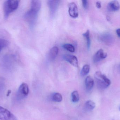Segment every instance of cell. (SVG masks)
Listing matches in <instances>:
<instances>
[{"mask_svg": "<svg viewBox=\"0 0 120 120\" xmlns=\"http://www.w3.org/2000/svg\"><path fill=\"white\" fill-rule=\"evenodd\" d=\"M65 60L76 67L78 68V62L77 57L75 56L70 54H66L64 56Z\"/></svg>", "mask_w": 120, "mask_h": 120, "instance_id": "cell-8", "label": "cell"}, {"mask_svg": "<svg viewBox=\"0 0 120 120\" xmlns=\"http://www.w3.org/2000/svg\"><path fill=\"white\" fill-rule=\"evenodd\" d=\"M68 13L71 17L73 18L78 16V8L76 4L74 2L70 3L68 4Z\"/></svg>", "mask_w": 120, "mask_h": 120, "instance_id": "cell-6", "label": "cell"}, {"mask_svg": "<svg viewBox=\"0 0 120 120\" xmlns=\"http://www.w3.org/2000/svg\"><path fill=\"white\" fill-rule=\"evenodd\" d=\"M19 0H8L4 4V17L7 19L11 13L17 10L19 5Z\"/></svg>", "mask_w": 120, "mask_h": 120, "instance_id": "cell-1", "label": "cell"}, {"mask_svg": "<svg viewBox=\"0 0 120 120\" xmlns=\"http://www.w3.org/2000/svg\"><path fill=\"white\" fill-rule=\"evenodd\" d=\"M95 107L96 104L95 103L90 100L87 101L85 105V109L87 111H91L95 108Z\"/></svg>", "mask_w": 120, "mask_h": 120, "instance_id": "cell-14", "label": "cell"}, {"mask_svg": "<svg viewBox=\"0 0 120 120\" xmlns=\"http://www.w3.org/2000/svg\"><path fill=\"white\" fill-rule=\"evenodd\" d=\"M82 5L84 8H87L88 7V1L86 0H82Z\"/></svg>", "mask_w": 120, "mask_h": 120, "instance_id": "cell-21", "label": "cell"}, {"mask_svg": "<svg viewBox=\"0 0 120 120\" xmlns=\"http://www.w3.org/2000/svg\"><path fill=\"white\" fill-rule=\"evenodd\" d=\"M29 88L28 85L25 83H23L20 86L17 93V98L19 100L23 99L27 96L29 94Z\"/></svg>", "mask_w": 120, "mask_h": 120, "instance_id": "cell-3", "label": "cell"}, {"mask_svg": "<svg viewBox=\"0 0 120 120\" xmlns=\"http://www.w3.org/2000/svg\"><path fill=\"white\" fill-rule=\"evenodd\" d=\"M82 35L85 38H86L87 44V48L88 49H89L91 46V39H90V35L89 30H87L86 32L82 34Z\"/></svg>", "mask_w": 120, "mask_h": 120, "instance_id": "cell-15", "label": "cell"}, {"mask_svg": "<svg viewBox=\"0 0 120 120\" xmlns=\"http://www.w3.org/2000/svg\"><path fill=\"white\" fill-rule=\"evenodd\" d=\"M116 33L118 36L120 37V29H118L116 30Z\"/></svg>", "mask_w": 120, "mask_h": 120, "instance_id": "cell-23", "label": "cell"}, {"mask_svg": "<svg viewBox=\"0 0 120 120\" xmlns=\"http://www.w3.org/2000/svg\"><path fill=\"white\" fill-rule=\"evenodd\" d=\"M38 13L30 9L25 15V18L30 24L35 22Z\"/></svg>", "mask_w": 120, "mask_h": 120, "instance_id": "cell-5", "label": "cell"}, {"mask_svg": "<svg viewBox=\"0 0 120 120\" xmlns=\"http://www.w3.org/2000/svg\"><path fill=\"white\" fill-rule=\"evenodd\" d=\"M90 70V67L88 65H85L83 66L81 74L82 76L87 75L89 73Z\"/></svg>", "mask_w": 120, "mask_h": 120, "instance_id": "cell-18", "label": "cell"}, {"mask_svg": "<svg viewBox=\"0 0 120 120\" xmlns=\"http://www.w3.org/2000/svg\"><path fill=\"white\" fill-rule=\"evenodd\" d=\"M119 109H120V108H119Z\"/></svg>", "mask_w": 120, "mask_h": 120, "instance_id": "cell-26", "label": "cell"}, {"mask_svg": "<svg viewBox=\"0 0 120 120\" xmlns=\"http://www.w3.org/2000/svg\"><path fill=\"white\" fill-rule=\"evenodd\" d=\"M107 8L110 11H118L120 8V3L118 1H112L109 3L107 6Z\"/></svg>", "mask_w": 120, "mask_h": 120, "instance_id": "cell-9", "label": "cell"}, {"mask_svg": "<svg viewBox=\"0 0 120 120\" xmlns=\"http://www.w3.org/2000/svg\"><path fill=\"white\" fill-rule=\"evenodd\" d=\"M59 51V49L57 46L54 47L51 49L49 54V57L50 60H53L57 55Z\"/></svg>", "mask_w": 120, "mask_h": 120, "instance_id": "cell-11", "label": "cell"}, {"mask_svg": "<svg viewBox=\"0 0 120 120\" xmlns=\"http://www.w3.org/2000/svg\"><path fill=\"white\" fill-rule=\"evenodd\" d=\"M63 97L60 93H56L54 94L52 97V100L56 102H60L62 101Z\"/></svg>", "mask_w": 120, "mask_h": 120, "instance_id": "cell-16", "label": "cell"}, {"mask_svg": "<svg viewBox=\"0 0 120 120\" xmlns=\"http://www.w3.org/2000/svg\"><path fill=\"white\" fill-rule=\"evenodd\" d=\"M107 54L105 53L102 49L99 50L95 54L93 58L94 63L98 62L103 59L106 58L107 57Z\"/></svg>", "mask_w": 120, "mask_h": 120, "instance_id": "cell-7", "label": "cell"}, {"mask_svg": "<svg viewBox=\"0 0 120 120\" xmlns=\"http://www.w3.org/2000/svg\"><path fill=\"white\" fill-rule=\"evenodd\" d=\"M59 1L49 0L48 1V4L50 8L51 14H54L57 10L59 4Z\"/></svg>", "mask_w": 120, "mask_h": 120, "instance_id": "cell-10", "label": "cell"}, {"mask_svg": "<svg viewBox=\"0 0 120 120\" xmlns=\"http://www.w3.org/2000/svg\"><path fill=\"white\" fill-rule=\"evenodd\" d=\"M94 77L98 86L101 88L106 89L110 85V80L101 72H97L94 75Z\"/></svg>", "mask_w": 120, "mask_h": 120, "instance_id": "cell-2", "label": "cell"}, {"mask_svg": "<svg viewBox=\"0 0 120 120\" xmlns=\"http://www.w3.org/2000/svg\"><path fill=\"white\" fill-rule=\"evenodd\" d=\"M41 6V3L40 1L38 0L31 1V9L38 13L40 10Z\"/></svg>", "mask_w": 120, "mask_h": 120, "instance_id": "cell-13", "label": "cell"}, {"mask_svg": "<svg viewBox=\"0 0 120 120\" xmlns=\"http://www.w3.org/2000/svg\"><path fill=\"white\" fill-rule=\"evenodd\" d=\"M11 93V91L10 90H8V92H7V94H6V95H7V96H10V94Z\"/></svg>", "mask_w": 120, "mask_h": 120, "instance_id": "cell-24", "label": "cell"}, {"mask_svg": "<svg viewBox=\"0 0 120 120\" xmlns=\"http://www.w3.org/2000/svg\"><path fill=\"white\" fill-rule=\"evenodd\" d=\"M71 99L73 103H77L79 101V96L77 91H74L71 94Z\"/></svg>", "mask_w": 120, "mask_h": 120, "instance_id": "cell-17", "label": "cell"}, {"mask_svg": "<svg viewBox=\"0 0 120 120\" xmlns=\"http://www.w3.org/2000/svg\"><path fill=\"white\" fill-rule=\"evenodd\" d=\"M94 85V81L93 78L90 76L87 77L85 80V87L87 90H91L93 88Z\"/></svg>", "mask_w": 120, "mask_h": 120, "instance_id": "cell-12", "label": "cell"}, {"mask_svg": "<svg viewBox=\"0 0 120 120\" xmlns=\"http://www.w3.org/2000/svg\"><path fill=\"white\" fill-rule=\"evenodd\" d=\"M62 47L66 50L70 52H74L75 51V47L70 44H65L62 46Z\"/></svg>", "mask_w": 120, "mask_h": 120, "instance_id": "cell-19", "label": "cell"}, {"mask_svg": "<svg viewBox=\"0 0 120 120\" xmlns=\"http://www.w3.org/2000/svg\"><path fill=\"white\" fill-rule=\"evenodd\" d=\"M8 44V41L4 39H0V51L4 48L6 47Z\"/></svg>", "mask_w": 120, "mask_h": 120, "instance_id": "cell-20", "label": "cell"}, {"mask_svg": "<svg viewBox=\"0 0 120 120\" xmlns=\"http://www.w3.org/2000/svg\"><path fill=\"white\" fill-rule=\"evenodd\" d=\"M15 117L8 110L0 106V120H15Z\"/></svg>", "mask_w": 120, "mask_h": 120, "instance_id": "cell-4", "label": "cell"}, {"mask_svg": "<svg viewBox=\"0 0 120 120\" xmlns=\"http://www.w3.org/2000/svg\"><path fill=\"white\" fill-rule=\"evenodd\" d=\"M106 19H107L108 21H110V17H109V16H107V17H106Z\"/></svg>", "mask_w": 120, "mask_h": 120, "instance_id": "cell-25", "label": "cell"}, {"mask_svg": "<svg viewBox=\"0 0 120 120\" xmlns=\"http://www.w3.org/2000/svg\"><path fill=\"white\" fill-rule=\"evenodd\" d=\"M96 6L98 8H101V3L100 1H97L96 3Z\"/></svg>", "mask_w": 120, "mask_h": 120, "instance_id": "cell-22", "label": "cell"}]
</instances>
